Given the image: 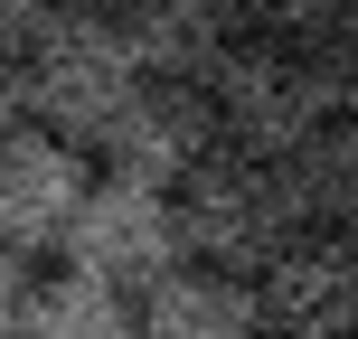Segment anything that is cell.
Returning <instances> with one entry per match:
<instances>
[{"instance_id": "cell-1", "label": "cell", "mask_w": 358, "mask_h": 339, "mask_svg": "<svg viewBox=\"0 0 358 339\" xmlns=\"http://www.w3.org/2000/svg\"><path fill=\"white\" fill-rule=\"evenodd\" d=\"M19 75H29V123H48V132H66V142L94 151V132L142 85V57H132V38H123L113 10L57 0V10L19 38Z\"/></svg>"}, {"instance_id": "cell-2", "label": "cell", "mask_w": 358, "mask_h": 339, "mask_svg": "<svg viewBox=\"0 0 358 339\" xmlns=\"http://www.w3.org/2000/svg\"><path fill=\"white\" fill-rule=\"evenodd\" d=\"M170 198H179V245L208 254V264H236V273H255L292 226H302L283 170H273L264 151H236V142H217Z\"/></svg>"}, {"instance_id": "cell-3", "label": "cell", "mask_w": 358, "mask_h": 339, "mask_svg": "<svg viewBox=\"0 0 358 339\" xmlns=\"http://www.w3.org/2000/svg\"><path fill=\"white\" fill-rule=\"evenodd\" d=\"M66 264H85L94 283L113 292H142L161 264H179V198L161 189V179H132V170H85V189H76L66 226H57V245Z\"/></svg>"}, {"instance_id": "cell-4", "label": "cell", "mask_w": 358, "mask_h": 339, "mask_svg": "<svg viewBox=\"0 0 358 339\" xmlns=\"http://www.w3.org/2000/svg\"><path fill=\"white\" fill-rule=\"evenodd\" d=\"M358 254L340 226H292L283 245L255 264V330L283 339H340L358 321Z\"/></svg>"}, {"instance_id": "cell-5", "label": "cell", "mask_w": 358, "mask_h": 339, "mask_svg": "<svg viewBox=\"0 0 358 339\" xmlns=\"http://www.w3.org/2000/svg\"><path fill=\"white\" fill-rule=\"evenodd\" d=\"M94 151H104V170H132V179H161V189H179V179H189V170L217 151L208 85H179V75H142V85L123 94V113L94 132Z\"/></svg>"}, {"instance_id": "cell-6", "label": "cell", "mask_w": 358, "mask_h": 339, "mask_svg": "<svg viewBox=\"0 0 358 339\" xmlns=\"http://www.w3.org/2000/svg\"><path fill=\"white\" fill-rule=\"evenodd\" d=\"M85 170H94L85 142H66V132H48V123H10L0 132V245H10L19 264H38V254L57 245Z\"/></svg>"}, {"instance_id": "cell-7", "label": "cell", "mask_w": 358, "mask_h": 339, "mask_svg": "<svg viewBox=\"0 0 358 339\" xmlns=\"http://www.w3.org/2000/svg\"><path fill=\"white\" fill-rule=\"evenodd\" d=\"M132 330L142 339H255V273L179 254L132 292Z\"/></svg>"}, {"instance_id": "cell-8", "label": "cell", "mask_w": 358, "mask_h": 339, "mask_svg": "<svg viewBox=\"0 0 358 339\" xmlns=\"http://www.w3.org/2000/svg\"><path fill=\"white\" fill-rule=\"evenodd\" d=\"M142 75H179V85H208V66L245 38V10L236 0H113Z\"/></svg>"}, {"instance_id": "cell-9", "label": "cell", "mask_w": 358, "mask_h": 339, "mask_svg": "<svg viewBox=\"0 0 358 339\" xmlns=\"http://www.w3.org/2000/svg\"><path fill=\"white\" fill-rule=\"evenodd\" d=\"M19 330L29 339H132V292L94 283L85 264L57 254V273H29L19 283Z\"/></svg>"}, {"instance_id": "cell-10", "label": "cell", "mask_w": 358, "mask_h": 339, "mask_svg": "<svg viewBox=\"0 0 358 339\" xmlns=\"http://www.w3.org/2000/svg\"><path fill=\"white\" fill-rule=\"evenodd\" d=\"M255 38H292V48H321V38H349L358 0H236Z\"/></svg>"}, {"instance_id": "cell-11", "label": "cell", "mask_w": 358, "mask_h": 339, "mask_svg": "<svg viewBox=\"0 0 358 339\" xmlns=\"http://www.w3.org/2000/svg\"><path fill=\"white\" fill-rule=\"evenodd\" d=\"M10 123H29V75H19V48L0 38V132Z\"/></svg>"}, {"instance_id": "cell-12", "label": "cell", "mask_w": 358, "mask_h": 339, "mask_svg": "<svg viewBox=\"0 0 358 339\" xmlns=\"http://www.w3.org/2000/svg\"><path fill=\"white\" fill-rule=\"evenodd\" d=\"M19 283H29V264H19V254L0 245V339L19 330Z\"/></svg>"}, {"instance_id": "cell-13", "label": "cell", "mask_w": 358, "mask_h": 339, "mask_svg": "<svg viewBox=\"0 0 358 339\" xmlns=\"http://www.w3.org/2000/svg\"><path fill=\"white\" fill-rule=\"evenodd\" d=\"M57 10V0H0V38H10V48H19V38H29L38 29V19H48Z\"/></svg>"}, {"instance_id": "cell-14", "label": "cell", "mask_w": 358, "mask_h": 339, "mask_svg": "<svg viewBox=\"0 0 358 339\" xmlns=\"http://www.w3.org/2000/svg\"><path fill=\"white\" fill-rule=\"evenodd\" d=\"M94 10H113V0H94Z\"/></svg>"}]
</instances>
